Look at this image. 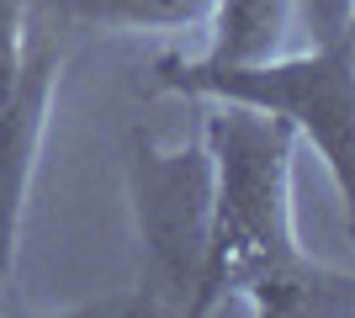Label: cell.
<instances>
[{
	"label": "cell",
	"mask_w": 355,
	"mask_h": 318,
	"mask_svg": "<svg viewBox=\"0 0 355 318\" xmlns=\"http://www.w3.org/2000/svg\"><path fill=\"white\" fill-rule=\"evenodd\" d=\"M48 11L96 21V27H122V32H180L202 27L212 0H43Z\"/></svg>",
	"instance_id": "cell-6"
},
{
	"label": "cell",
	"mask_w": 355,
	"mask_h": 318,
	"mask_svg": "<svg viewBox=\"0 0 355 318\" xmlns=\"http://www.w3.org/2000/svg\"><path fill=\"white\" fill-rule=\"evenodd\" d=\"M59 91V59L53 53H32L21 64L11 101L0 106V292L11 281L16 244H21V212L32 197V175H37V154H43L48 112Z\"/></svg>",
	"instance_id": "cell-4"
},
{
	"label": "cell",
	"mask_w": 355,
	"mask_h": 318,
	"mask_svg": "<svg viewBox=\"0 0 355 318\" xmlns=\"http://www.w3.org/2000/svg\"><path fill=\"white\" fill-rule=\"evenodd\" d=\"M128 197L144 281L138 308L148 313H191L212 244V159L207 143H159L148 133L128 138Z\"/></svg>",
	"instance_id": "cell-3"
},
{
	"label": "cell",
	"mask_w": 355,
	"mask_h": 318,
	"mask_svg": "<svg viewBox=\"0 0 355 318\" xmlns=\"http://www.w3.org/2000/svg\"><path fill=\"white\" fill-rule=\"evenodd\" d=\"M21 0H0V106L11 101L16 80H21Z\"/></svg>",
	"instance_id": "cell-8"
},
{
	"label": "cell",
	"mask_w": 355,
	"mask_h": 318,
	"mask_svg": "<svg viewBox=\"0 0 355 318\" xmlns=\"http://www.w3.org/2000/svg\"><path fill=\"white\" fill-rule=\"evenodd\" d=\"M207 53L212 64H254L286 53L292 37V0H212L207 11Z\"/></svg>",
	"instance_id": "cell-5"
},
{
	"label": "cell",
	"mask_w": 355,
	"mask_h": 318,
	"mask_svg": "<svg viewBox=\"0 0 355 318\" xmlns=\"http://www.w3.org/2000/svg\"><path fill=\"white\" fill-rule=\"evenodd\" d=\"M154 85L207 101H239L270 112L297 127L302 149L324 159L334 191L350 202V149H355V43H313L302 53H276L254 64H212V59H154Z\"/></svg>",
	"instance_id": "cell-2"
},
{
	"label": "cell",
	"mask_w": 355,
	"mask_h": 318,
	"mask_svg": "<svg viewBox=\"0 0 355 318\" xmlns=\"http://www.w3.org/2000/svg\"><path fill=\"white\" fill-rule=\"evenodd\" d=\"M202 143L212 159V244L186 318L244 303V292L260 287L266 276H282L308 260L292 218V170L302 154L292 122L239 101H218L202 122Z\"/></svg>",
	"instance_id": "cell-1"
},
{
	"label": "cell",
	"mask_w": 355,
	"mask_h": 318,
	"mask_svg": "<svg viewBox=\"0 0 355 318\" xmlns=\"http://www.w3.org/2000/svg\"><path fill=\"white\" fill-rule=\"evenodd\" d=\"M292 21L308 27L313 43H334V37H355V0H292Z\"/></svg>",
	"instance_id": "cell-7"
}]
</instances>
